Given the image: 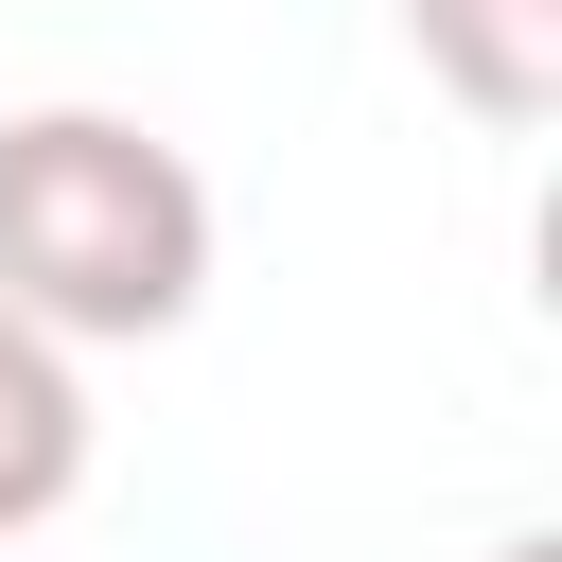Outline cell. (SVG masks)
<instances>
[{
    "label": "cell",
    "mask_w": 562,
    "mask_h": 562,
    "mask_svg": "<svg viewBox=\"0 0 562 562\" xmlns=\"http://www.w3.org/2000/svg\"><path fill=\"white\" fill-rule=\"evenodd\" d=\"M404 53L474 123H544L562 105V0H404Z\"/></svg>",
    "instance_id": "7a4b0ae2"
},
{
    "label": "cell",
    "mask_w": 562,
    "mask_h": 562,
    "mask_svg": "<svg viewBox=\"0 0 562 562\" xmlns=\"http://www.w3.org/2000/svg\"><path fill=\"white\" fill-rule=\"evenodd\" d=\"M492 562H562V544H544V527H509V544H492Z\"/></svg>",
    "instance_id": "277c9868"
},
{
    "label": "cell",
    "mask_w": 562,
    "mask_h": 562,
    "mask_svg": "<svg viewBox=\"0 0 562 562\" xmlns=\"http://www.w3.org/2000/svg\"><path fill=\"white\" fill-rule=\"evenodd\" d=\"M211 299V176L123 105H18L0 123V316L53 351L176 334Z\"/></svg>",
    "instance_id": "6da1fadb"
},
{
    "label": "cell",
    "mask_w": 562,
    "mask_h": 562,
    "mask_svg": "<svg viewBox=\"0 0 562 562\" xmlns=\"http://www.w3.org/2000/svg\"><path fill=\"white\" fill-rule=\"evenodd\" d=\"M70 492H88V369H70L35 316H0V544L53 527Z\"/></svg>",
    "instance_id": "3957f363"
}]
</instances>
